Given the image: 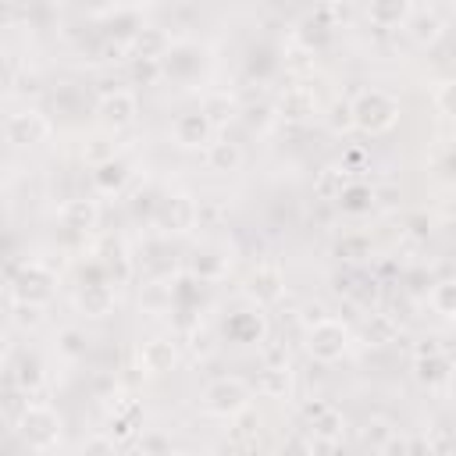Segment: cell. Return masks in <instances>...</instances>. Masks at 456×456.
I'll use <instances>...</instances> for the list:
<instances>
[{
	"label": "cell",
	"instance_id": "obj_1",
	"mask_svg": "<svg viewBox=\"0 0 456 456\" xmlns=\"http://www.w3.org/2000/svg\"><path fill=\"white\" fill-rule=\"evenodd\" d=\"M61 417H57V410H50V406H43V403H28V406H21V413H18V424H14V431H18V438L28 445V449H36V452H50V449H57L61 445Z\"/></svg>",
	"mask_w": 456,
	"mask_h": 456
},
{
	"label": "cell",
	"instance_id": "obj_2",
	"mask_svg": "<svg viewBox=\"0 0 456 456\" xmlns=\"http://www.w3.org/2000/svg\"><path fill=\"white\" fill-rule=\"evenodd\" d=\"M353 121L363 135H381L399 121V100L385 89H363L353 100Z\"/></svg>",
	"mask_w": 456,
	"mask_h": 456
},
{
	"label": "cell",
	"instance_id": "obj_3",
	"mask_svg": "<svg viewBox=\"0 0 456 456\" xmlns=\"http://www.w3.org/2000/svg\"><path fill=\"white\" fill-rule=\"evenodd\" d=\"M249 399H253V388H249L242 378H235V374L214 378V381L203 388V410L214 413V417H224V420H232L235 413L249 410Z\"/></svg>",
	"mask_w": 456,
	"mask_h": 456
},
{
	"label": "cell",
	"instance_id": "obj_4",
	"mask_svg": "<svg viewBox=\"0 0 456 456\" xmlns=\"http://www.w3.org/2000/svg\"><path fill=\"white\" fill-rule=\"evenodd\" d=\"M346 349H349V328L342 321L324 317V321L306 328V353L317 363H335L346 356Z\"/></svg>",
	"mask_w": 456,
	"mask_h": 456
},
{
	"label": "cell",
	"instance_id": "obj_5",
	"mask_svg": "<svg viewBox=\"0 0 456 456\" xmlns=\"http://www.w3.org/2000/svg\"><path fill=\"white\" fill-rule=\"evenodd\" d=\"M153 221L164 235H185L200 224V203L185 192H175V196H164L153 210Z\"/></svg>",
	"mask_w": 456,
	"mask_h": 456
},
{
	"label": "cell",
	"instance_id": "obj_6",
	"mask_svg": "<svg viewBox=\"0 0 456 456\" xmlns=\"http://www.w3.org/2000/svg\"><path fill=\"white\" fill-rule=\"evenodd\" d=\"M57 285V274L50 267H43L39 260L21 264L18 271H11V296L14 299H28V303H50Z\"/></svg>",
	"mask_w": 456,
	"mask_h": 456
},
{
	"label": "cell",
	"instance_id": "obj_7",
	"mask_svg": "<svg viewBox=\"0 0 456 456\" xmlns=\"http://www.w3.org/2000/svg\"><path fill=\"white\" fill-rule=\"evenodd\" d=\"M4 132H7V142H11V146H39V142L50 139L53 125H50V118H46L43 110L25 107V110H14V114L7 118Z\"/></svg>",
	"mask_w": 456,
	"mask_h": 456
},
{
	"label": "cell",
	"instance_id": "obj_8",
	"mask_svg": "<svg viewBox=\"0 0 456 456\" xmlns=\"http://www.w3.org/2000/svg\"><path fill=\"white\" fill-rule=\"evenodd\" d=\"M135 114H139V100H135L132 89H107V93L96 100V118H100V125L110 128V132L128 128V125L135 121Z\"/></svg>",
	"mask_w": 456,
	"mask_h": 456
},
{
	"label": "cell",
	"instance_id": "obj_9",
	"mask_svg": "<svg viewBox=\"0 0 456 456\" xmlns=\"http://www.w3.org/2000/svg\"><path fill=\"white\" fill-rule=\"evenodd\" d=\"M210 135H214V125L203 110H185L171 121V139L182 146V150H207L210 146Z\"/></svg>",
	"mask_w": 456,
	"mask_h": 456
},
{
	"label": "cell",
	"instance_id": "obj_10",
	"mask_svg": "<svg viewBox=\"0 0 456 456\" xmlns=\"http://www.w3.org/2000/svg\"><path fill=\"white\" fill-rule=\"evenodd\" d=\"M317 93L310 89V86H303V82H296V86H285L281 89V96H278V118L281 121H310L314 114H317Z\"/></svg>",
	"mask_w": 456,
	"mask_h": 456
},
{
	"label": "cell",
	"instance_id": "obj_11",
	"mask_svg": "<svg viewBox=\"0 0 456 456\" xmlns=\"http://www.w3.org/2000/svg\"><path fill=\"white\" fill-rule=\"evenodd\" d=\"M281 292H285V274H281L274 264H260V267L249 271V278H246V296H249L256 306L278 303Z\"/></svg>",
	"mask_w": 456,
	"mask_h": 456
},
{
	"label": "cell",
	"instance_id": "obj_12",
	"mask_svg": "<svg viewBox=\"0 0 456 456\" xmlns=\"http://www.w3.org/2000/svg\"><path fill=\"white\" fill-rule=\"evenodd\" d=\"M75 303H78V310H82L86 317L103 321V317H110V314H114L118 296H114V285H110L107 278H93V281H86V285L78 289Z\"/></svg>",
	"mask_w": 456,
	"mask_h": 456
},
{
	"label": "cell",
	"instance_id": "obj_13",
	"mask_svg": "<svg viewBox=\"0 0 456 456\" xmlns=\"http://www.w3.org/2000/svg\"><path fill=\"white\" fill-rule=\"evenodd\" d=\"M57 221H61L68 232H93V228H96V221H100V207H96V200L71 196V200H64V203H61Z\"/></svg>",
	"mask_w": 456,
	"mask_h": 456
},
{
	"label": "cell",
	"instance_id": "obj_14",
	"mask_svg": "<svg viewBox=\"0 0 456 456\" xmlns=\"http://www.w3.org/2000/svg\"><path fill=\"white\" fill-rule=\"evenodd\" d=\"M224 335L228 342H239V346H249V342H264L267 335V321L260 310H239L224 321Z\"/></svg>",
	"mask_w": 456,
	"mask_h": 456
},
{
	"label": "cell",
	"instance_id": "obj_15",
	"mask_svg": "<svg viewBox=\"0 0 456 456\" xmlns=\"http://www.w3.org/2000/svg\"><path fill=\"white\" fill-rule=\"evenodd\" d=\"M175 363H178V346L171 338H160L157 335V338H146L139 346V367L146 374H167Z\"/></svg>",
	"mask_w": 456,
	"mask_h": 456
},
{
	"label": "cell",
	"instance_id": "obj_16",
	"mask_svg": "<svg viewBox=\"0 0 456 456\" xmlns=\"http://www.w3.org/2000/svg\"><path fill=\"white\" fill-rule=\"evenodd\" d=\"M132 57H142V61H164L167 50H171V36L157 25H142L135 36H132Z\"/></svg>",
	"mask_w": 456,
	"mask_h": 456
},
{
	"label": "cell",
	"instance_id": "obj_17",
	"mask_svg": "<svg viewBox=\"0 0 456 456\" xmlns=\"http://www.w3.org/2000/svg\"><path fill=\"white\" fill-rule=\"evenodd\" d=\"M128 178H132V167H128V160H121V157H110V160H103V164L93 167V185H96V192H103V196L121 192Z\"/></svg>",
	"mask_w": 456,
	"mask_h": 456
},
{
	"label": "cell",
	"instance_id": "obj_18",
	"mask_svg": "<svg viewBox=\"0 0 456 456\" xmlns=\"http://www.w3.org/2000/svg\"><path fill=\"white\" fill-rule=\"evenodd\" d=\"M406 32L417 46H435L442 36H445V21L435 14V11H413L406 18Z\"/></svg>",
	"mask_w": 456,
	"mask_h": 456
},
{
	"label": "cell",
	"instance_id": "obj_19",
	"mask_svg": "<svg viewBox=\"0 0 456 456\" xmlns=\"http://www.w3.org/2000/svg\"><path fill=\"white\" fill-rule=\"evenodd\" d=\"M189 271H192V278H200V281H221V278L228 274V256H224L221 249H214V246H203V249L192 253Z\"/></svg>",
	"mask_w": 456,
	"mask_h": 456
},
{
	"label": "cell",
	"instance_id": "obj_20",
	"mask_svg": "<svg viewBox=\"0 0 456 456\" xmlns=\"http://www.w3.org/2000/svg\"><path fill=\"white\" fill-rule=\"evenodd\" d=\"M410 14H413V4H410V0H370V4H367V18H370V25H378V28L406 25Z\"/></svg>",
	"mask_w": 456,
	"mask_h": 456
},
{
	"label": "cell",
	"instance_id": "obj_21",
	"mask_svg": "<svg viewBox=\"0 0 456 456\" xmlns=\"http://www.w3.org/2000/svg\"><path fill=\"white\" fill-rule=\"evenodd\" d=\"M207 167L210 171H221V175H232L242 167V146L232 142V139H210L207 146Z\"/></svg>",
	"mask_w": 456,
	"mask_h": 456
},
{
	"label": "cell",
	"instance_id": "obj_22",
	"mask_svg": "<svg viewBox=\"0 0 456 456\" xmlns=\"http://www.w3.org/2000/svg\"><path fill=\"white\" fill-rule=\"evenodd\" d=\"M413 378L420 385H428V388L445 385L449 381V360H445V353H420V356H413Z\"/></svg>",
	"mask_w": 456,
	"mask_h": 456
},
{
	"label": "cell",
	"instance_id": "obj_23",
	"mask_svg": "<svg viewBox=\"0 0 456 456\" xmlns=\"http://www.w3.org/2000/svg\"><path fill=\"white\" fill-rule=\"evenodd\" d=\"M200 110L210 118V125H214V128H224L228 121H235V118H239V103H235V96H232V93H207V96H203V103H200Z\"/></svg>",
	"mask_w": 456,
	"mask_h": 456
},
{
	"label": "cell",
	"instance_id": "obj_24",
	"mask_svg": "<svg viewBox=\"0 0 456 456\" xmlns=\"http://www.w3.org/2000/svg\"><path fill=\"white\" fill-rule=\"evenodd\" d=\"M292 385V370L289 363H264L260 378H256V392L260 395H271V399H281Z\"/></svg>",
	"mask_w": 456,
	"mask_h": 456
},
{
	"label": "cell",
	"instance_id": "obj_25",
	"mask_svg": "<svg viewBox=\"0 0 456 456\" xmlns=\"http://www.w3.org/2000/svg\"><path fill=\"white\" fill-rule=\"evenodd\" d=\"M349 182H353V178H349V167H346V164H342V167H324V171L317 175V182H314V192H317V200L338 203V196L346 192Z\"/></svg>",
	"mask_w": 456,
	"mask_h": 456
},
{
	"label": "cell",
	"instance_id": "obj_26",
	"mask_svg": "<svg viewBox=\"0 0 456 456\" xmlns=\"http://www.w3.org/2000/svg\"><path fill=\"white\" fill-rule=\"evenodd\" d=\"M100 264H103V271H107L114 281H125V278L132 274L128 253H125V246H121L118 239H103V246H100Z\"/></svg>",
	"mask_w": 456,
	"mask_h": 456
},
{
	"label": "cell",
	"instance_id": "obj_27",
	"mask_svg": "<svg viewBox=\"0 0 456 456\" xmlns=\"http://www.w3.org/2000/svg\"><path fill=\"white\" fill-rule=\"evenodd\" d=\"M363 338L370 346H392L399 338V321L392 314H370L363 324Z\"/></svg>",
	"mask_w": 456,
	"mask_h": 456
},
{
	"label": "cell",
	"instance_id": "obj_28",
	"mask_svg": "<svg viewBox=\"0 0 456 456\" xmlns=\"http://www.w3.org/2000/svg\"><path fill=\"white\" fill-rule=\"evenodd\" d=\"M338 207H342V214H367L374 207V189L363 182H349L346 192L338 196Z\"/></svg>",
	"mask_w": 456,
	"mask_h": 456
},
{
	"label": "cell",
	"instance_id": "obj_29",
	"mask_svg": "<svg viewBox=\"0 0 456 456\" xmlns=\"http://www.w3.org/2000/svg\"><path fill=\"white\" fill-rule=\"evenodd\" d=\"M11 321L18 328L32 331V328H39L46 321V303H28V299H14L11 296Z\"/></svg>",
	"mask_w": 456,
	"mask_h": 456
},
{
	"label": "cell",
	"instance_id": "obj_30",
	"mask_svg": "<svg viewBox=\"0 0 456 456\" xmlns=\"http://www.w3.org/2000/svg\"><path fill=\"white\" fill-rule=\"evenodd\" d=\"M14 385H18L21 392H36V388L43 385V363H39L32 353L18 356V363H14Z\"/></svg>",
	"mask_w": 456,
	"mask_h": 456
},
{
	"label": "cell",
	"instance_id": "obj_31",
	"mask_svg": "<svg viewBox=\"0 0 456 456\" xmlns=\"http://www.w3.org/2000/svg\"><path fill=\"white\" fill-rule=\"evenodd\" d=\"M310 431H314L317 438L338 442V438H342V431H346V420H342V413H338L335 406H328L324 413H317V417L310 420Z\"/></svg>",
	"mask_w": 456,
	"mask_h": 456
},
{
	"label": "cell",
	"instance_id": "obj_32",
	"mask_svg": "<svg viewBox=\"0 0 456 456\" xmlns=\"http://www.w3.org/2000/svg\"><path fill=\"white\" fill-rule=\"evenodd\" d=\"M360 438H363V445H370V449H388L392 438H395V428H392L385 417H370V420L363 424Z\"/></svg>",
	"mask_w": 456,
	"mask_h": 456
},
{
	"label": "cell",
	"instance_id": "obj_33",
	"mask_svg": "<svg viewBox=\"0 0 456 456\" xmlns=\"http://www.w3.org/2000/svg\"><path fill=\"white\" fill-rule=\"evenodd\" d=\"M431 306L442 317H456V278H445L431 289Z\"/></svg>",
	"mask_w": 456,
	"mask_h": 456
},
{
	"label": "cell",
	"instance_id": "obj_34",
	"mask_svg": "<svg viewBox=\"0 0 456 456\" xmlns=\"http://www.w3.org/2000/svg\"><path fill=\"white\" fill-rule=\"evenodd\" d=\"M171 303H175L171 285H164V281H150V285L142 289V306H146V310H160V306H171Z\"/></svg>",
	"mask_w": 456,
	"mask_h": 456
},
{
	"label": "cell",
	"instance_id": "obj_35",
	"mask_svg": "<svg viewBox=\"0 0 456 456\" xmlns=\"http://www.w3.org/2000/svg\"><path fill=\"white\" fill-rule=\"evenodd\" d=\"M435 107L445 118H456V78H445L435 86Z\"/></svg>",
	"mask_w": 456,
	"mask_h": 456
},
{
	"label": "cell",
	"instance_id": "obj_36",
	"mask_svg": "<svg viewBox=\"0 0 456 456\" xmlns=\"http://www.w3.org/2000/svg\"><path fill=\"white\" fill-rule=\"evenodd\" d=\"M57 349H61L68 360H78V356H86V335H82V331H75V328H68V331H61Z\"/></svg>",
	"mask_w": 456,
	"mask_h": 456
},
{
	"label": "cell",
	"instance_id": "obj_37",
	"mask_svg": "<svg viewBox=\"0 0 456 456\" xmlns=\"http://www.w3.org/2000/svg\"><path fill=\"white\" fill-rule=\"evenodd\" d=\"M367 249H370V242H367L363 235H349V239H342V242L335 246V253L346 256V260H360V256H367Z\"/></svg>",
	"mask_w": 456,
	"mask_h": 456
},
{
	"label": "cell",
	"instance_id": "obj_38",
	"mask_svg": "<svg viewBox=\"0 0 456 456\" xmlns=\"http://www.w3.org/2000/svg\"><path fill=\"white\" fill-rule=\"evenodd\" d=\"M328 125H331L335 132H349V128H356V121H353V103H335L331 114H328Z\"/></svg>",
	"mask_w": 456,
	"mask_h": 456
},
{
	"label": "cell",
	"instance_id": "obj_39",
	"mask_svg": "<svg viewBox=\"0 0 456 456\" xmlns=\"http://www.w3.org/2000/svg\"><path fill=\"white\" fill-rule=\"evenodd\" d=\"M82 157H86V160L96 167V164H103V160H110V157H118V153H114V146H110V142H103V139H93V142L82 150Z\"/></svg>",
	"mask_w": 456,
	"mask_h": 456
},
{
	"label": "cell",
	"instance_id": "obj_40",
	"mask_svg": "<svg viewBox=\"0 0 456 456\" xmlns=\"http://www.w3.org/2000/svg\"><path fill=\"white\" fill-rule=\"evenodd\" d=\"M139 449L142 452H167L171 449V438H164V435H142L139 438Z\"/></svg>",
	"mask_w": 456,
	"mask_h": 456
},
{
	"label": "cell",
	"instance_id": "obj_41",
	"mask_svg": "<svg viewBox=\"0 0 456 456\" xmlns=\"http://www.w3.org/2000/svg\"><path fill=\"white\" fill-rule=\"evenodd\" d=\"M221 217V203L217 200H200V224H214Z\"/></svg>",
	"mask_w": 456,
	"mask_h": 456
},
{
	"label": "cell",
	"instance_id": "obj_42",
	"mask_svg": "<svg viewBox=\"0 0 456 456\" xmlns=\"http://www.w3.org/2000/svg\"><path fill=\"white\" fill-rule=\"evenodd\" d=\"M395 196H399L395 185H381V189H374V207H395Z\"/></svg>",
	"mask_w": 456,
	"mask_h": 456
},
{
	"label": "cell",
	"instance_id": "obj_43",
	"mask_svg": "<svg viewBox=\"0 0 456 456\" xmlns=\"http://www.w3.org/2000/svg\"><path fill=\"white\" fill-rule=\"evenodd\" d=\"M114 445H118L114 438H89L82 449H86V452H114Z\"/></svg>",
	"mask_w": 456,
	"mask_h": 456
},
{
	"label": "cell",
	"instance_id": "obj_44",
	"mask_svg": "<svg viewBox=\"0 0 456 456\" xmlns=\"http://www.w3.org/2000/svg\"><path fill=\"white\" fill-rule=\"evenodd\" d=\"M331 403H324V399H314V403H303V417H306V424L317 417V413H324Z\"/></svg>",
	"mask_w": 456,
	"mask_h": 456
},
{
	"label": "cell",
	"instance_id": "obj_45",
	"mask_svg": "<svg viewBox=\"0 0 456 456\" xmlns=\"http://www.w3.org/2000/svg\"><path fill=\"white\" fill-rule=\"evenodd\" d=\"M317 321H324V306H317V303H314V306H306V310H303V324L310 328V324H317Z\"/></svg>",
	"mask_w": 456,
	"mask_h": 456
},
{
	"label": "cell",
	"instance_id": "obj_46",
	"mask_svg": "<svg viewBox=\"0 0 456 456\" xmlns=\"http://www.w3.org/2000/svg\"><path fill=\"white\" fill-rule=\"evenodd\" d=\"M452 413H456V392H452Z\"/></svg>",
	"mask_w": 456,
	"mask_h": 456
}]
</instances>
